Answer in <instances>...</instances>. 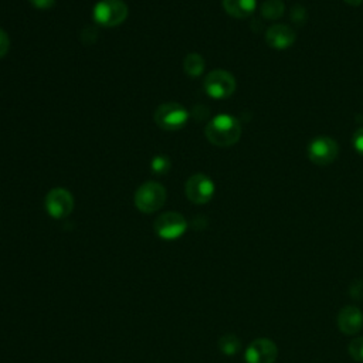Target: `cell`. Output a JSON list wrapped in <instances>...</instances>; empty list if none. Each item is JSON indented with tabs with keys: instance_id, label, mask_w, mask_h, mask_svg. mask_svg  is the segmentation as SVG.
<instances>
[{
	"instance_id": "cell-9",
	"label": "cell",
	"mask_w": 363,
	"mask_h": 363,
	"mask_svg": "<svg viewBox=\"0 0 363 363\" xmlns=\"http://www.w3.org/2000/svg\"><path fill=\"white\" fill-rule=\"evenodd\" d=\"M46 210L54 219H66L74 210L73 195L63 188L50 190L46 196Z\"/></svg>"
},
{
	"instance_id": "cell-21",
	"label": "cell",
	"mask_w": 363,
	"mask_h": 363,
	"mask_svg": "<svg viewBox=\"0 0 363 363\" xmlns=\"http://www.w3.org/2000/svg\"><path fill=\"white\" fill-rule=\"evenodd\" d=\"M352 145L355 151L363 156V128H359L352 137Z\"/></svg>"
},
{
	"instance_id": "cell-11",
	"label": "cell",
	"mask_w": 363,
	"mask_h": 363,
	"mask_svg": "<svg viewBox=\"0 0 363 363\" xmlns=\"http://www.w3.org/2000/svg\"><path fill=\"white\" fill-rule=\"evenodd\" d=\"M338 328L345 335H356L363 328V312L355 305L343 306L338 313Z\"/></svg>"
},
{
	"instance_id": "cell-6",
	"label": "cell",
	"mask_w": 363,
	"mask_h": 363,
	"mask_svg": "<svg viewBox=\"0 0 363 363\" xmlns=\"http://www.w3.org/2000/svg\"><path fill=\"white\" fill-rule=\"evenodd\" d=\"M308 158L318 166H328L335 162L339 154V145L329 137H318L308 145Z\"/></svg>"
},
{
	"instance_id": "cell-14",
	"label": "cell",
	"mask_w": 363,
	"mask_h": 363,
	"mask_svg": "<svg viewBox=\"0 0 363 363\" xmlns=\"http://www.w3.org/2000/svg\"><path fill=\"white\" fill-rule=\"evenodd\" d=\"M204 69H206V62L200 54L190 53L185 57L183 70L189 77H193V79L200 77L204 73Z\"/></svg>"
},
{
	"instance_id": "cell-17",
	"label": "cell",
	"mask_w": 363,
	"mask_h": 363,
	"mask_svg": "<svg viewBox=\"0 0 363 363\" xmlns=\"http://www.w3.org/2000/svg\"><path fill=\"white\" fill-rule=\"evenodd\" d=\"M151 169L156 175H165L171 169V161L166 156H155L151 163Z\"/></svg>"
},
{
	"instance_id": "cell-4",
	"label": "cell",
	"mask_w": 363,
	"mask_h": 363,
	"mask_svg": "<svg viewBox=\"0 0 363 363\" xmlns=\"http://www.w3.org/2000/svg\"><path fill=\"white\" fill-rule=\"evenodd\" d=\"M154 120L161 129L179 131L188 124L189 113L178 103H166L156 108Z\"/></svg>"
},
{
	"instance_id": "cell-23",
	"label": "cell",
	"mask_w": 363,
	"mask_h": 363,
	"mask_svg": "<svg viewBox=\"0 0 363 363\" xmlns=\"http://www.w3.org/2000/svg\"><path fill=\"white\" fill-rule=\"evenodd\" d=\"M343 2H345L346 5H349V6L357 8V6H360V5L363 4V0H343Z\"/></svg>"
},
{
	"instance_id": "cell-3",
	"label": "cell",
	"mask_w": 363,
	"mask_h": 363,
	"mask_svg": "<svg viewBox=\"0 0 363 363\" xmlns=\"http://www.w3.org/2000/svg\"><path fill=\"white\" fill-rule=\"evenodd\" d=\"M166 189L158 182L141 185L135 193V206L139 212L151 214L158 212L166 203Z\"/></svg>"
},
{
	"instance_id": "cell-10",
	"label": "cell",
	"mask_w": 363,
	"mask_h": 363,
	"mask_svg": "<svg viewBox=\"0 0 363 363\" xmlns=\"http://www.w3.org/2000/svg\"><path fill=\"white\" fill-rule=\"evenodd\" d=\"M278 356L277 345L268 338H258L253 340L246 349L247 363H275Z\"/></svg>"
},
{
	"instance_id": "cell-2",
	"label": "cell",
	"mask_w": 363,
	"mask_h": 363,
	"mask_svg": "<svg viewBox=\"0 0 363 363\" xmlns=\"http://www.w3.org/2000/svg\"><path fill=\"white\" fill-rule=\"evenodd\" d=\"M128 6L122 0H101L93 11L94 21L103 28H117L128 18Z\"/></svg>"
},
{
	"instance_id": "cell-15",
	"label": "cell",
	"mask_w": 363,
	"mask_h": 363,
	"mask_svg": "<svg viewBox=\"0 0 363 363\" xmlns=\"http://www.w3.org/2000/svg\"><path fill=\"white\" fill-rule=\"evenodd\" d=\"M285 12L282 0H265L261 6V15L267 21H278Z\"/></svg>"
},
{
	"instance_id": "cell-18",
	"label": "cell",
	"mask_w": 363,
	"mask_h": 363,
	"mask_svg": "<svg viewBox=\"0 0 363 363\" xmlns=\"http://www.w3.org/2000/svg\"><path fill=\"white\" fill-rule=\"evenodd\" d=\"M347 352L356 362H363V336L353 339L347 345Z\"/></svg>"
},
{
	"instance_id": "cell-16",
	"label": "cell",
	"mask_w": 363,
	"mask_h": 363,
	"mask_svg": "<svg viewBox=\"0 0 363 363\" xmlns=\"http://www.w3.org/2000/svg\"><path fill=\"white\" fill-rule=\"evenodd\" d=\"M220 352L226 356H234L240 352L241 349V342L240 339L233 335V333H226L223 335L220 339H219V343H217Z\"/></svg>"
},
{
	"instance_id": "cell-12",
	"label": "cell",
	"mask_w": 363,
	"mask_h": 363,
	"mask_svg": "<svg viewBox=\"0 0 363 363\" xmlns=\"http://www.w3.org/2000/svg\"><path fill=\"white\" fill-rule=\"evenodd\" d=\"M296 33L287 25H274L265 32V42L271 49L285 50L295 43Z\"/></svg>"
},
{
	"instance_id": "cell-19",
	"label": "cell",
	"mask_w": 363,
	"mask_h": 363,
	"mask_svg": "<svg viewBox=\"0 0 363 363\" xmlns=\"http://www.w3.org/2000/svg\"><path fill=\"white\" fill-rule=\"evenodd\" d=\"M308 21V12L304 6L301 5H295L291 9V22L295 23L296 26H304Z\"/></svg>"
},
{
	"instance_id": "cell-7",
	"label": "cell",
	"mask_w": 363,
	"mask_h": 363,
	"mask_svg": "<svg viewBox=\"0 0 363 363\" xmlns=\"http://www.w3.org/2000/svg\"><path fill=\"white\" fill-rule=\"evenodd\" d=\"M186 229V219L176 212H166L156 217L154 223L155 233L163 240H176L185 234Z\"/></svg>"
},
{
	"instance_id": "cell-5",
	"label": "cell",
	"mask_w": 363,
	"mask_h": 363,
	"mask_svg": "<svg viewBox=\"0 0 363 363\" xmlns=\"http://www.w3.org/2000/svg\"><path fill=\"white\" fill-rule=\"evenodd\" d=\"M204 91L214 100H226L236 91V79L226 70H214L204 79Z\"/></svg>"
},
{
	"instance_id": "cell-13",
	"label": "cell",
	"mask_w": 363,
	"mask_h": 363,
	"mask_svg": "<svg viewBox=\"0 0 363 363\" xmlns=\"http://www.w3.org/2000/svg\"><path fill=\"white\" fill-rule=\"evenodd\" d=\"M257 8V0H223V9L234 19L250 18Z\"/></svg>"
},
{
	"instance_id": "cell-1",
	"label": "cell",
	"mask_w": 363,
	"mask_h": 363,
	"mask_svg": "<svg viewBox=\"0 0 363 363\" xmlns=\"http://www.w3.org/2000/svg\"><path fill=\"white\" fill-rule=\"evenodd\" d=\"M206 138L212 145L227 148L236 145L241 138V125L237 118L229 114H220L210 120L204 129Z\"/></svg>"
},
{
	"instance_id": "cell-20",
	"label": "cell",
	"mask_w": 363,
	"mask_h": 363,
	"mask_svg": "<svg viewBox=\"0 0 363 363\" xmlns=\"http://www.w3.org/2000/svg\"><path fill=\"white\" fill-rule=\"evenodd\" d=\"M11 49V40H9V35L4 30L0 29V59H4Z\"/></svg>"
},
{
	"instance_id": "cell-8",
	"label": "cell",
	"mask_w": 363,
	"mask_h": 363,
	"mask_svg": "<svg viewBox=\"0 0 363 363\" xmlns=\"http://www.w3.org/2000/svg\"><path fill=\"white\" fill-rule=\"evenodd\" d=\"M214 183L213 180L203 173H196L190 176L185 185V192L188 199L195 204H206L214 196Z\"/></svg>"
},
{
	"instance_id": "cell-22",
	"label": "cell",
	"mask_w": 363,
	"mask_h": 363,
	"mask_svg": "<svg viewBox=\"0 0 363 363\" xmlns=\"http://www.w3.org/2000/svg\"><path fill=\"white\" fill-rule=\"evenodd\" d=\"M29 2L32 4L33 8L40 9V11L52 9V8H54V5H56V0H29Z\"/></svg>"
}]
</instances>
